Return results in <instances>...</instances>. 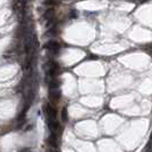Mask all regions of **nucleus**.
I'll return each instance as SVG.
<instances>
[{"mask_svg":"<svg viewBox=\"0 0 152 152\" xmlns=\"http://www.w3.org/2000/svg\"><path fill=\"white\" fill-rule=\"evenodd\" d=\"M49 101L54 103V104H56L60 99H61V91H60V88H49Z\"/></svg>","mask_w":152,"mask_h":152,"instance_id":"1","label":"nucleus"},{"mask_svg":"<svg viewBox=\"0 0 152 152\" xmlns=\"http://www.w3.org/2000/svg\"><path fill=\"white\" fill-rule=\"evenodd\" d=\"M46 110V113H47V119H53V120H56V110L54 109L52 105H45L44 107Z\"/></svg>","mask_w":152,"mask_h":152,"instance_id":"2","label":"nucleus"},{"mask_svg":"<svg viewBox=\"0 0 152 152\" xmlns=\"http://www.w3.org/2000/svg\"><path fill=\"white\" fill-rule=\"evenodd\" d=\"M47 142H48V144L50 145V146H53V148H57V138L55 136V134L52 133V135L48 137V140H47Z\"/></svg>","mask_w":152,"mask_h":152,"instance_id":"4","label":"nucleus"},{"mask_svg":"<svg viewBox=\"0 0 152 152\" xmlns=\"http://www.w3.org/2000/svg\"><path fill=\"white\" fill-rule=\"evenodd\" d=\"M62 120L64 122H66L69 120V117H68V107H64L62 109Z\"/></svg>","mask_w":152,"mask_h":152,"instance_id":"5","label":"nucleus"},{"mask_svg":"<svg viewBox=\"0 0 152 152\" xmlns=\"http://www.w3.org/2000/svg\"><path fill=\"white\" fill-rule=\"evenodd\" d=\"M45 48H47L48 50H50L52 53H55V52H58V49H60V45H58V42H56V41H48L47 44L45 45Z\"/></svg>","mask_w":152,"mask_h":152,"instance_id":"3","label":"nucleus"},{"mask_svg":"<svg viewBox=\"0 0 152 152\" xmlns=\"http://www.w3.org/2000/svg\"><path fill=\"white\" fill-rule=\"evenodd\" d=\"M50 152H61V151H60V150H52Z\"/></svg>","mask_w":152,"mask_h":152,"instance_id":"6","label":"nucleus"}]
</instances>
